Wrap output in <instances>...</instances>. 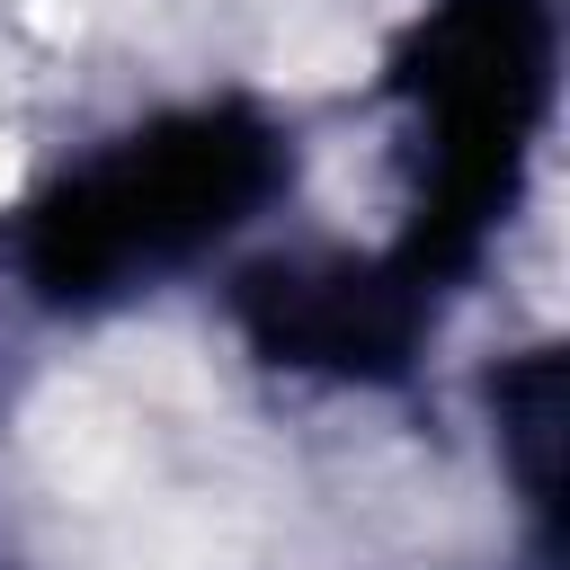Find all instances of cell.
Returning <instances> with one entry per match:
<instances>
[{"label": "cell", "mask_w": 570, "mask_h": 570, "mask_svg": "<svg viewBox=\"0 0 570 570\" xmlns=\"http://www.w3.org/2000/svg\"><path fill=\"white\" fill-rule=\"evenodd\" d=\"M303 134L249 89L160 98L71 142L0 214V294L45 321H116L223 267L285 214Z\"/></svg>", "instance_id": "1"}, {"label": "cell", "mask_w": 570, "mask_h": 570, "mask_svg": "<svg viewBox=\"0 0 570 570\" xmlns=\"http://www.w3.org/2000/svg\"><path fill=\"white\" fill-rule=\"evenodd\" d=\"M383 89L401 107V223L374 249L419 294L463 303L561 107V0H419Z\"/></svg>", "instance_id": "2"}]
</instances>
